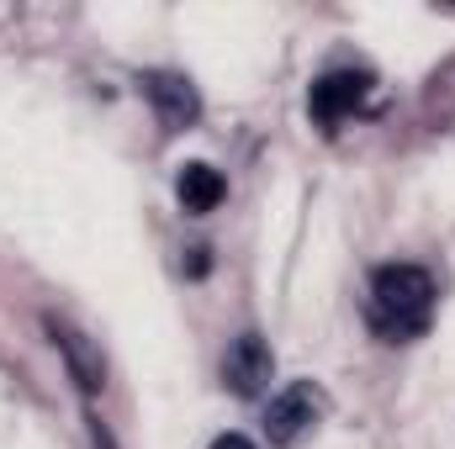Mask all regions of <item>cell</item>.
<instances>
[{"label":"cell","mask_w":455,"mask_h":449,"mask_svg":"<svg viewBox=\"0 0 455 449\" xmlns=\"http://www.w3.org/2000/svg\"><path fill=\"white\" fill-rule=\"evenodd\" d=\"M207 449H254V445H249L243 434H218V439H212Z\"/></svg>","instance_id":"9"},{"label":"cell","mask_w":455,"mask_h":449,"mask_svg":"<svg viewBox=\"0 0 455 449\" xmlns=\"http://www.w3.org/2000/svg\"><path fill=\"white\" fill-rule=\"evenodd\" d=\"M275 375V354L259 334H238L223 354V386L233 397H259Z\"/></svg>","instance_id":"3"},{"label":"cell","mask_w":455,"mask_h":449,"mask_svg":"<svg viewBox=\"0 0 455 449\" xmlns=\"http://www.w3.org/2000/svg\"><path fill=\"white\" fill-rule=\"evenodd\" d=\"M91 423V439H96V449H112V439H107V429H101V418H85Z\"/></svg>","instance_id":"10"},{"label":"cell","mask_w":455,"mask_h":449,"mask_svg":"<svg viewBox=\"0 0 455 449\" xmlns=\"http://www.w3.org/2000/svg\"><path fill=\"white\" fill-rule=\"evenodd\" d=\"M212 270V248H191V259H186V275H207Z\"/></svg>","instance_id":"8"},{"label":"cell","mask_w":455,"mask_h":449,"mask_svg":"<svg viewBox=\"0 0 455 449\" xmlns=\"http://www.w3.org/2000/svg\"><path fill=\"white\" fill-rule=\"evenodd\" d=\"M323 418V391L313 386V381H291L275 402H270V413H265V434H270V445L291 449L313 423Z\"/></svg>","instance_id":"2"},{"label":"cell","mask_w":455,"mask_h":449,"mask_svg":"<svg viewBox=\"0 0 455 449\" xmlns=\"http://www.w3.org/2000/svg\"><path fill=\"white\" fill-rule=\"evenodd\" d=\"M365 96H371V75L365 69H334V75H323L318 85H313V96H307V112L318 127H339L349 112H360L365 106Z\"/></svg>","instance_id":"4"},{"label":"cell","mask_w":455,"mask_h":449,"mask_svg":"<svg viewBox=\"0 0 455 449\" xmlns=\"http://www.w3.org/2000/svg\"><path fill=\"white\" fill-rule=\"evenodd\" d=\"M43 328H48V338H53V349L64 354L69 375L80 381V391H85V397H96V391L107 386V359H101V349L80 334V328H69L64 318H43Z\"/></svg>","instance_id":"5"},{"label":"cell","mask_w":455,"mask_h":449,"mask_svg":"<svg viewBox=\"0 0 455 449\" xmlns=\"http://www.w3.org/2000/svg\"><path fill=\"white\" fill-rule=\"evenodd\" d=\"M371 328L387 338H413L435 318V280L419 264H381L371 275Z\"/></svg>","instance_id":"1"},{"label":"cell","mask_w":455,"mask_h":449,"mask_svg":"<svg viewBox=\"0 0 455 449\" xmlns=\"http://www.w3.org/2000/svg\"><path fill=\"white\" fill-rule=\"evenodd\" d=\"M175 196H180V207H186L191 217H207V212H218V201L228 196V180L212 164H186V169L175 175Z\"/></svg>","instance_id":"7"},{"label":"cell","mask_w":455,"mask_h":449,"mask_svg":"<svg viewBox=\"0 0 455 449\" xmlns=\"http://www.w3.org/2000/svg\"><path fill=\"white\" fill-rule=\"evenodd\" d=\"M143 96L154 101V112H159V122H164L170 132H180V127H191V122L202 116V96H196V85H191L186 75H175V69H154V75H143Z\"/></svg>","instance_id":"6"}]
</instances>
